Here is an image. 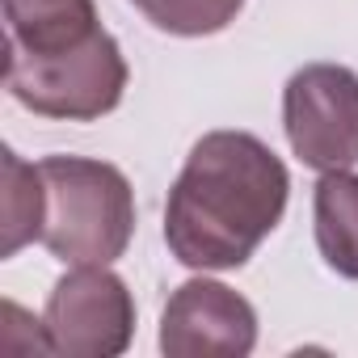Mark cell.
I'll return each mask as SVG.
<instances>
[{
    "label": "cell",
    "mask_w": 358,
    "mask_h": 358,
    "mask_svg": "<svg viewBox=\"0 0 358 358\" xmlns=\"http://www.w3.org/2000/svg\"><path fill=\"white\" fill-rule=\"evenodd\" d=\"M291 177L249 131H211L169 190L164 241L190 270H236L278 228Z\"/></svg>",
    "instance_id": "6da1fadb"
},
{
    "label": "cell",
    "mask_w": 358,
    "mask_h": 358,
    "mask_svg": "<svg viewBox=\"0 0 358 358\" xmlns=\"http://www.w3.org/2000/svg\"><path fill=\"white\" fill-rule=\"evenodd\" d=\"M43 173V245L68 266H110L135 232L131 182L106 160L47 156Z\"/></svg>",
    "instance_id": "7a4b0ae2"
},
{
    "label": "cell",
    "mask_w": 358,
    "mask_h": 358,
    "mask_svg": "<svg viewBox=\"0 0 358 358\" xmlns=\"http://www.w3.org/2000/svg\"><path fill=\"white\" fill-rule=\"evenodd\" d=\"M5 51H9V59H5L9 93L43 118L89 122V118L110 114L122 101L127 59L106 30L72 51H59V55H30L9 43H5Z\"/></svg>",
    "instance_id": "3957f363"
},
{
    "label": "cell",
    "mask_w": 358,
    "mask_h": 358,
    "mask_svg": "<svg viewBox=\"0 0 358 358\" xmlns=\"http://www.w3.org/2000/svg\"><path fill=\"white\" fill-rule=\"evenodd\" d=\"M282 122L308 169L333 173L358 164V76L341 64H312L287 80Z\"/></svg>",
    "instance_id": "277c9868"
},
{
    "label": "cell",
    "mask_w": 358,
    "mask_h": 358,
    "mask_svg": "<svg viewBox=\"0 0 358 358\" xmlns=\"http://www.w3.org/2000/svg\"><path fill=\"white\" fill-rule=\"evenodd\" d=\"M43 329L51 337V354L114 358L131 345L135 299L127 282L106 266H76L55 282L43 312Z\"/></svg>",
    "instance_id": "5b68a950"
},
{
    "label": "cell",
    "mask_w": 358,
    "mask_h": 358,
    "mask_svg": "<svg viewBox=\"0 0 358 358\" xmlns=\"http://www.w3.org/2000/svg\"><path fill=\"white\" fill-rule=\"evenodd\" d=\"M253 341H257L253 303L211 278L177 287L160 316V350L169 358H245Z\"/></svg>",
    "instance_id": "8992f818"
},
{
    "label": "cell",
    "mask_w": 358,
    "mask_h": 358,
    "mask_svg": "<svg viewBox=\"0 0 358 358\" xmlns=\"http://www.w3.org/2000/svg\"><path fill=\"white\" fill-rule=\"evenodd\" d=\"M5 22L9 47L30 55H59L101 34L93 0H5Z\"/></svg>",
    "instance_id": "52a82bcc"
},
{
    "label": "cell",
    "mask_w": 358,
    "mask_h": 358,
    "mask_svg": "<svg viewBox=\"0 0 358 358\" xmlns=\"http://www.w3.org/2000/svg\"><path fill=\"white\" fill-rule=\"evenodd\" d=\"M316 245L341 278H358V177L345 169L316 182Z\"/></svg>",
    "instance_id": "ba28073f"
},
{
    "label": "cell",
    "mask_w": 358,
    "mask_h": 358,
    "mask_svg": "<svg viewBox=\"0 0 358 358\" xmlns=\"http://www.w3.org/2000/svg\"><path fill=\"white\" fill-rule=\"evenodd\" d=\"M0 164H5V182H0V257H13L22 245L43 241L47 194H43L38 164H26L13 152H5Z\"/></svg>",
    "instance_id": "9c48e42d"
},
{
    "label": "cell",
    "mask_w": 358,
    "mask_h": 358,
    "mask_svg": "<svg viewBox=\"0 0 358 358\" xmlns=\"http://www.w3.org/2000/svg\"><path fill=\"white\" fill-rule=\"evenodd\" d=\"M245 0H143V17L156 30L182 34V38H199V34H215L228 22H236Z\"/></svg>",
    "instance_id": "30bf717a"
},
{
    "label": "cell",
    "mask_w": 358,
    "mask_h": 358,
    "mask_svg": "<svg viewBox=\"0 0 358 358\" xmlns=\"http://www.w3.org/2000/svg\"><path fill=\"white\" fill-rule=\"evenodd\" d=\"M135 5H143V0H135Z\"/></svg>",
    "instance_id": "8fae6325"
}]
</instances>
